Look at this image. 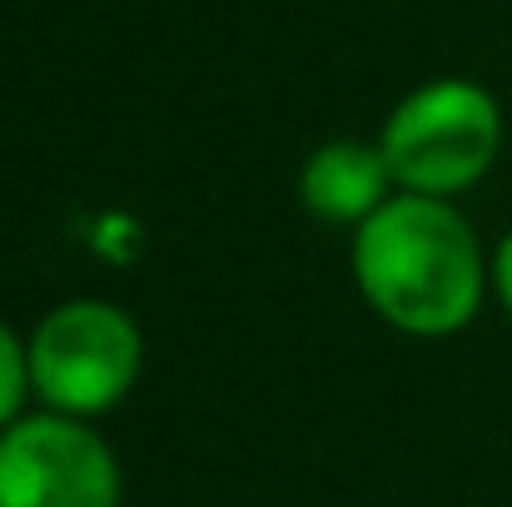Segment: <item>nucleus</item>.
Here are the masks:
<instances>
[{
    "instance_id": "nucleus-1",
    "label": "nucleus",
    "mask_w": 512,
    "mask_h": 507,
    "mask_svg": "<svg viewBox=\"0 0 512 507\" xmlns=\"http://www.w3.org/2000/svg\"><path fill=\"white\" fill-rule=\"evenodd\" d=\"M353 274L368 304L408 334H453L483 299V254L468 219L428 194L388 199L363 219Z\"/></svg>"
},
{
    "instance_id": "nucleus-2",
    "label": "nucleus",
    "mask_w": 512,
    "mask_h": 507,
    "mask_svg": "<svg viewBox=\"0 0 512 507\" xmlns=\"http://www.w3.org/2000/svg\"><path fill=\"white\" fill-rule=\"evenodd\" d=\"M498 145H503L498 100L483 85L438 80L393 110L378 150L398 184L438 199V194H453L483 179Z\"/></svg>"
},
{
    "instance_id": "nucleus-3",
    "label": "nucleus",
    "mask_w": 512,
    "mask_h": 507,
    "mask_svg": "<svg viewBox=\"0 0 512 507\" xmlns=\"http://www.w3.org/2000/svg\"><path fill=\"white\" fill-rule=\"evenodd\" d=\"M140 373V334L115 304H65L30 343V383L65 413H100L130 393Z\"/></svg>"
},
{
    "instance_id": "nucleus-4",
    "label": "nucleus",
    "mask_w": 512,
    "mask_h": 507,
    "mask_svg": "<svg viewBox=\"0 0 512 507\" xmlns=\"http://www.w3.org/2000/svg\"><path fill=\"white\" fill-rule=\"evenodd\" d=\"M110 448L70 418H30L0 438V507H115Z\"/></svg>"
},
{
    "instance_id": "nucleus-5",
    "label": "nucleus",
    "mask_w": 512,
    "mask_h": 507,
    "mask_svg": "<svg viewBox=\"0 0 512 507\" xmlns=\"http://www.w3.org/2000/svg\"><path fill=\"white\" fill-rule=\"evenodd\" d=\"M388 179L393 169L383 150L358 140H334L314 150V160L304 165V204L319 219H373L383 209Z\"/></svg>"
},
{
    "instance_id": "nucleus-6",
    "label": "nucleus",
    "mask_w": 512,
    "mask_h": 507,
    "mask_svg": "<svg viewBox=\"0 0 512 507\" xmlns=\"http://www.w3.org/2000/svg\"><path fill=\"white\" fill-rule=\"evenodd\" d=\"M25 383H30V353L0 324V423H10V413L20 408Z\"/></svg>"
},
{
    "instance_id": "nucleus-7",
    "label": "nucleus",
    "mask_w": 512,
    "mask_h": 507,
    "mask_svg": "<svg viewBox=\"0 0 512 507\" xmlns=\"http://www.w3.org/2000/svg\"><path fill=\"white\" fill-rule=\"evenodd\" d=\"M493 279H498V294H503V304H508L512 314V234L498 244V259H493Z\"/></svg>"
}]
</instances>
